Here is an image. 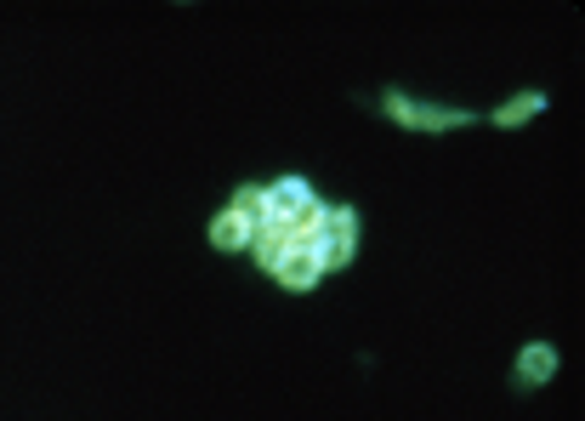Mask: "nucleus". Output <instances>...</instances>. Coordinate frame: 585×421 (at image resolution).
Here are the masks:
<instances>
[{"mask_svg":"<svg viewBox=\"0 0 585 421\" xmlns=\"http://www.w3.org/2000/svg\"><path fill=\"white\" fill-rule=\"evenodd\" d=\"M552 370H557V353L552 348H523V359H517V377L523 382H546Z\"/></svg>","mask_w":585,"mask_h":421,"instance_id":"nucleus-6","label":"nucleus"},{"mask_svg":"<svg viewBox=\"0 0 585 421\" xmlns=\"http://www.w3.org/2000/svg\"><path fill=\"white\" fill-rule=\"evenodd\" d=\"M228 211H239L245 222H262V217H268V194H262V189H239V200H233Z\"/></svg>","mask_w":585,"mask_h":421,"instance_id":"nucleus-8","label":"nucleus"},{"mask_svg":"<svg viewBox=\"0 0 585 421\" xmlns=\"http://www.w3.org/2000/svg\"><path fill=\"white\" fill-rule=\"evenodd\" d=\"M251 228H256V222H245L239 211H222V217L211 222V245H216V251H239V245H251Z\"/></svg>","mask_w":585,"mask_h":421,"instance_id":"nucleus-4","label":"nucleus"},{"mask_svg":"<svg viewBox=\"0 0 585 421\" xmlns=\"http://www.w3.org/2000/svg\"><path fill=\"white\" fill-rule=\"evenodd\" d=\"M251 245H256V262L273 273V268L290 257V245H296V233H290L284 222H273V217H262V222L251 228Z\"/></svg>","mask_w":585,"mask_h":421,"instance_id":"nucleus-2","label":"nucleus"},{"mask_svg":"<svg viewBox=\"0 0 585 421\" xmlns=\"http://www.w3.org/2000/svg\"><path fill=\"white\" fill-rule=\"evenodd\" d=\"M386 109H393V120H404V126H426V131H444V126H466V114L461 109H426V103H410V98H386Z\"/></svg>","mask_w":585,"mask_h":421,"instance_id":"nucleus-3","label":"nucleus"},{"mask_svg":"<svg viewBox=\"0 0 585 421\" xmlns=\"http://www.w3.org/2000/svg\"><path fill=\"white\" fill-rule=\"evenodd\" d=\"M541 109H546V98H541V91H523V98H512V103H506L495 120H501V126H523L528 114H541Z\"/></svg>","mask_w":585,"mask_h":421,"instance_id":"nucleus-7","label":"nucleus"},{"mask_svg":"<svg viewBox=\"0 0 585 421\" xmlns=\"http://www.w3.org/2000/svg\"><path fill=\"white\" fill-rule=\"evenodd\" d=\"M290 233H296V228H290ZM313 233H319V228H313ZM313 233H296L290 257L273 268V273H279V285H290V291H313V285H319L324 262H319V251H313Z\"/></svg>","mask_w":585,"mask_h":421,"instance_id":"nucleus-1","label":"nucleus"},{"mask_svg":"<svg viewBox=\"0 0 585 421\" xmlns=\"http://www.w3.org/2000/svg\"><path fill=\"white\" fill-rule=\"evenodd\" d=\"M319 240H347V245H353V240H359V217H353L347 206L324 211V217H319Z\"/></svg>","mask_w":585,"mask_h":421,"instance_id":"nucleus-5","label":"nucleus"}]
</instances>
